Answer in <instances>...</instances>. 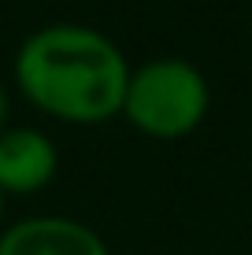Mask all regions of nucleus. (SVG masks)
<instances>
[{"label": "nucleus", "instance_id": "1", "mask_svg": "<svg viewBox=\"0 0 252 255\" xmlns=\"http://www.w3.org/2000/svg\"><path fill=\"white\" fill-rule=\"evenodd\" d=\"M130 59L108 33L82 22H48L15 48V89L37 111L71 122L100 126L123 115Z\"/></svg>", "mask_w": 252, "mask_h": 255}, {"label": "nucleus", "instance_id": "2", "mask_svg": "<svg viewBox=\"0 0 252 255\" xmlns=\"http://www.w3.org/2000/svg\"><path fill=\"white\" fill-rule=\"evenodd\" d=\"M212 111L204 70L182 56H160L130 70L123 119L152 140H182L201 129Z\"/></svg>", "mask_w": 252, "mask_h": 255}, {"label": "nucleus", "instance_id": "3", "mask_svg": "<svg viewBox=\"0 0 252 255\" xmlns=\"http://www.w3.org/2000/svg\"><path fill=\"white\" fill-rule=\"evenodd\" d=\"M0 255H111L89 222L71 215H30L0 230Z\"/></svg>", "mask_w": 252, "mask_h": 255}, {"label": "nucleus", "instance_id": "4", "mask_svg": "<svg viewBox=\"0 0 252 255\" xmlns=\"http://www.w3.org/2000/svg\"><path fill=\"white\" fill-rule=\"evenodd\" d=\"M59 148L37 126H7L0 133V192L33 196L56 178Z\"/></svg>", "mask_w": 252, "mask_h": 255}, {"label": "nucleus", "instance_id": "5", "mask_svg": "<svg viewBox=\"0 0 252 255\" xmlns=\"http://www.w3.org/2000/svg\"><path fill=\"white\" fill-rule=\"evenodd\" d=\"M11 126V93H7V85L0 82V133Z\"/></svg>", "mask_w": 252, "mask_h": 255}, {"label": "nucleus", "instance_id": "6", "mask_svg": "<svg viewBox=\"0 0 252 255\" xmlns=\"http://www.w3.org/2000/svg\"><path fill=\"white\" fill-rule=\"evenodd\" d=\"M4 207H7V196L0 192V230H4Z\"/></svg>", "mask_w": 252, "mask_h": 255}]
</instances>
